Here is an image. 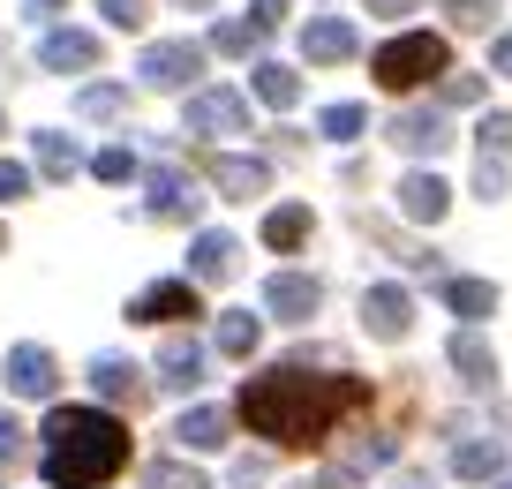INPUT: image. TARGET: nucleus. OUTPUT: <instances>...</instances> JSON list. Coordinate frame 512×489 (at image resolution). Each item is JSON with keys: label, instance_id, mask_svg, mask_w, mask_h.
<instances>
[{"label": "nucleus", "instance_id": "1", "mask_svg": "<svg viewBox=\"0 0 512 489\" xmlns=\"http://www.w3.org/2000/svg\"><path fill=\"white\" fill-rule=\"evenodd\" d=\"M362 407H369V377H347V369L309 377V362H279V369H264V377L241 384V422H249L264 444H279V452L324 444Z\"/></svg>", "mask_w": 512, "mask_h": 489}, {"label": "nucleus", "instance_id": "2", "mask_svg": "<svg viewBox=\"0 0 512 489\" xmlns=\"http://www.w3.org/2000/svg\"><path fill=\"white\" fill-rule=\"evenodd\" d=\"M46 482L53 489H98L106 474L128 467V429L98 407H53L46 414Z\"/></svg>", "mask_w": 512, "mask_h": 489}, {"label": "nucleus", "instance_id": "3", "mask_svg": "<svg viewBox=\"0 0 512 489\" xmlns=\"http://www.w3.org/2000/svg\"><path fill=\"white\" fill-rule=\"evenodd\" d=\"M369 76H377L384 91H415V83H430V76H452V53H445L437 31H407V38H392V46H377Z\"/></svg>", "mask_w": 512, "mask_h": 489}, {"label": "nucleus", "instance_id": "4", "mask_svg": "<svg viewBox=\"0 0 512 489\" xmlns=\"http://www.w3.org/2000/svg\"><path fill=\"white\" fill-rule=\"evenodd\" d=\"M136 76H144L151 91H181V83L204 76V46H196V38H159V46H144Z\"/></svg>", "mask_w": 512, "mask_h": 489}, {"label": "nucleus", "instance_id": "5", "mask_svg": "<svg viewBox=\"0 0 512 489\" xmlns=\"http://www.w3.org/2000/svg\"><path fill=\"white\" fill-rule=\"evenodd\" d=\"M181 121H189V136H249V98L241 91H196Z\"/></svg>", "mask_w": 512, "mask_h": 489}, {"label": "nucleus", "instance_id": "6", "mask_svg": "<svg viewBox=\"0 0 512 489\" xmlns=\"http://www.w3.org/2000/svg\"><path fill=\"white\" fill-rule=\"evenodd\" d=\"M136 324H189V316H204V301H196V286L189 279H159V286H144L136 294Z\"/></svg>", "mask_w": 512, "mask_h": 489}, {"label": "nucleus", "instance_id": "7", "mask_svg": "<svg viewBox=\"0 0 512 489\" xmlns=\"http://www.w3.org/2000/svg\"><path fill=\"white\" fill-rule=\"evenodd\" d=\"M407 324H415V294L407 286H369L362 294V332L369 339H407Z\"/></svg>", "mask_w": 512, "mask_h": 489}, {"label": "nucleus", "instance_id": "8", "mask_svg": "<svg viewBox=\"0 0 512 489\" xmlns=\"http://www.w3.org/2000/svg\"><path fill=\"white\" fill-rule=\"evenodd\" d=\"M384 136L400 143V151H415V158H437V151H452V128H445V113H422V106H407V113H392V128Z\"/></svg>", "mask_w": 512, "mask_h": 489}, {"label": "nucleus", "instance_id": "9", "mask_svg": "<svg viewBox=\"0 0 512 489\" xmlns=\"http://www.w3.org/2000/svg\"><path fill=\"white\" fill-rule=\"evenodd\" d=\"M317 301H324V286L309 279V271H279V279L264 286V309H272L279 324H309V316H317Z\"/></svg>", "mask_w": 512, "mask_h": 489}, {"label": "nucleus", "instance_id": "10", "mask_svg": "<svg viewBox=\"0 0 512 489\" xmlns=\"http://www.w3.org/2000/svg\"><path fill=\"white\" fill-rule=\"evenodd\" d=\"M211 189L234 196V204H249V196L272 189V166H264V158H241V151H219L211 158Z\"/></svg>", "mask_w": 512, "mask_h": 489}, {"label": "nucleus", "instance_id": "11", "mask_svg": "<svg viewBox=\"0 0 512 489\" xmlns=\"http://www.w3.org/2000/svg\"><path fill=\"white\" fill-rule=\"evenodd\" d=\"M91 392L113 399V407H144L151 384H144V369H136V362H121V354H98V362H91Z\"/></svg>", "mask_w": 512, "mask_h": 489}, {"label": "nucleus", "instance_id": "12", "mask_svg": "<svg viewBox=\"0 0 512 489\" xmlns=\"http://www.w3.org/2000/svg\"><path fill=\"white\" fill-rule=\"evenodd\" d=\"M159 384H166V392H196V384H204V347H196L189 332H166V347H159Z\"/></svg>", "mask_w": 512, "mask_h": 489}, {"label": "nucleus", "instance_id": "13", "mask_svg": "<svg viewBox=\"0 0 512 489\" xmlns=\"http://www.w3.org/2000/svg\"><path fill=\"white\" fill-rule=\"evenodd\" d=\"M354 46H362V38H354V23H347V16H317V23L302 31V53H309L317 68H339V61H354Z\"/></svg>", "mask_w": 512, "mask_h": 489}, {"label": "nucleus", "instance_id": "14", "mask_svg": "<svg viewBox=\"0 0 512 489\" xmlns=\"http://www.w3.org/2000/svg\"><path fill=\"white\" fill-rule=\"evenodd\" d=\"M196 181L181 166H151V219H196Z\"/></svg>", "mask_w": 512, "mask_h": 489}, {"label": "nucleus", "instance_id": "15", "mask_svg": "<svg viewBox=\"0 0 512 489\" xmlns=\"http://www.w3.org/2000/svg\"><path fill=\"white\" fill-rule=\"evenodd\" d=\"M53 384H61V369H53V354H46V347H16V354H8V392H23V399H53Z\"/></svg>", "mask_w": 512, "mask_h": 489}, {"label": "nucleus", "instance_id": "16", "mask_svg": "<svg viewBox=\"0 0 512 489\" xmlns=\"http://www.w3.org/2000/svg\"><path fill=\"white\" fill-rule=\"evenodd\" d=\"M38 68L68 76V68H98V38L91 31H46L38 38Z\"/></svg>", "mask_w": 512, "mask_h": 489}, {"label": "nucleus", "instance_id": "17", "mask_svg": "<svg viewBox=\"0 0 512 489\" xmlns=\"http://www.w3.org/2000/svg\"><path fill=\"white\" fill-rule=\"evenodd\" d=\"M234 256H241V241H234V234H196V249H189V286H219V279H234Z\"/></svg>", "mask_w": 512, "mask_h": 489}, {"label": "nucleus", "instance_id": "18", "mask_svg": "<svg viewBox=\"0 0 512 489\" xmlns=\"http://www.w3.org/2000/svg\"><path fill=\"white\" fill-rule=\"evenodd\" d=\"M452 211V189L437 174H407L400 181V219H415V226H437Z\"/></svg>", "mask_w": 512, "mask_h": 489}, {"label": "nucleus", "instance_id": "19", "mask_svg": "<svg viewBox=\"0 0 512 489\" xmlns=\"http://www.w3.org/2000/svg\"><path fill=\"white\" fill-rule=\"evenodd\" d=\"M174 437H181V452H219V444L234 437V414L226 407H189L174 422Z\"/></svg>", "mask_w": 512, "mask_h": 489}, {"label": "nucleus", "instance_id": "20", "mask_svg": "<svg viewBox=\"0 0 512 489\" xmlns=\"http://www.w3.org/2000/svg\"><path fill=\"white\" fill-rule=\"evenodd\" d=\"M452 474H460V482H497V474H505V444L497 437H467L460 452H452Z\"/></svg>", "mask_w": 512, "mask_h": 489}, {"label": "nucleus", "instance_id": "21", "mask_svg": "<svg viewBox=\"0 0 512 489\" xmlns=\"http://www.w3.org/2000/svg\"><path fill=\"white\" fill-rule=\"evenodd\" d=\"M211 339H219V354H226V362H249V354H256V339H264V316H249V309H226Z\"/></svg>", "mask_w": 512, "mask_h": 489}, {"label": "nucleus", "instance_id": "22", "mask_svg": "<svg viewBox=\"0 0 512 489\" xmlns=\"http://www.w3.org/2000/svg\"><path fill=\"white\" fill-rule=\"evenodd\" d=\"M445 309L467 316V324H482V316H497V286L490 279H445Z\"/></svg>", "mask_w": 512, "mask_h": 489}, {"label": "nucleus", "instance_id": "23", "mask_svg": "<svg viewBox=\"0 0 512 489\" xmlns=\"http://www.w3.org/2000/svg\"><path fill=\"white\" fill-rule=\"evenodd\" d=\"M452 369H460V384H490V377H497L490 339H482V332H460V339H452Z\"/></svg>", "mask_w": 512, "mask_h": 489}, {"label": "nucleus", "instance_id": "24", "mask_svg": "<svg viewBox=\"0 0 512 489\" xmlns=\"http://www.w3.org/2000/svg\"><path fill=\"white\" fill-rule=\"evenodd\" d=\"M76 166H83V151H76V143H68L61 128H38V174H46V181H68Z\"/></svg>", "mask_w": 512, "mask_h": 489}, {"label": "nucleus", "instance_id": "25", "mask_svg": "<svg viewBox=\"0 0 512 489\" xmlns=\"http://www.w3.org/2000/svg\"><path fill=\"white\" fill-rule=\"evenodd\" d=\"M309 226H317V219H309V204H279L272 219H264V241H272V249H302Z\"/></svg>", "mask_w": 512, "mask_h": 489}, {"label": "nucleus", "instance_id": "26", "mask_svg": "<svg viewBox=\"0 0 512 489\" xmlns=\"http://www.w3.org/2000/svg\"><path fill=\"white\" fill-rule=\"evenodd\" d=\"M256 98H264V106H294V98H302V76L279 68V61H256Z\"/></svg>", "mask_w": 512, "mask_h": 489}, {"label": "nucleus", "instance_id": "27", "mask_svg": "<svg viewBox=\"0 0 512 489\" xmlns=\"http://www.w3.org/2000/svg\"><path fill=\"white\" fill-rule=\"evenodd\" d=\"M76 113H83V121H121V113H128V91H121V83H91V91L76 98Z\"/></svg>", "mask_w": 512, "mask_h": 489}, {"label": "nucleus", "instance_id": "28", "mask_svg": "<svg viewBox=\"0 0 512 489\" xmlns=\"http://www.w3.org/2000/svg\"><path fill=\"white\" fill-rule=\"evenodd\" d=\"M144 489H211L196 467H181V459H151L144 467Z\"/></svg>", "mask_w": 512, "mask_h": 489}, {"label": "nucleus", "instance_id": "29", "mask_svg": "<svg viewBox=\"0 0 512 489\" xmlns=\"http://www.w3.org/2000/svg\"><path fill=\"white\" fill-rule=\"evenodd\" d=\"M317 128H324L332 143H354V136L369 128V113H362V106H324V113H317Z\"/></svg>", "mask_w": 512, "mask_h": 489}, {"label": "nucleus", "instance_id": "30", "mask_svg": "<svg viewBox=\"0 0 512 489\" xmlns=\"http://www.w3.org/2000/svg\"><path fill=\"white\" fill-rule=\"evenodd\" d=\"M437 8H445V16L460 23V31H490V16H505L497 0H437Z\"/></svg>", "mask_w": 512, "mask_h": 489}, {"label": "nucleus", "instance_id": "31", "mask_svg": "<svg viewBox=\"0 0 512 489\" xmlns=\"http://www.w3.org/2000/svg\"><path fill=\"white\" fill-rule=\"evenodd\" d=\"M475 143H482V158H512V113H482Z\"/></svg>", "mask_w": 512, "mask_h": 489}, {"label": "nucleus", "instance_id": "32", "mask_svg": "<svg viewBox=\"0 0 512 489\" xmlns=\"http://www.w3.org/2000/svg\"><path fill=\"white\" fill-rule=\"evenodd\" d=\"M91 174L98 181H128V174H136V151H128V143H106V151L91 158Z\"/></svg>", "mask_w": 512, "mask_h": 489}, {"label": "nucleus", "instance_id": "33", "mask_svg": "<svg viewBox=\"0 0 512 489\" xmlns=\"http://www.w3.org/2000/svg\"><path fill=\"white\" fill-rule=\"evenodd\" d=\"M211 46H219V53H256V46H264V31H256V23H219Z\"/></svg>", "mask_w": 512, "mask_h": 489}, {"label": "nucleus", "instance_id": "34", "mask_svg": "<svg viewBox=\"0 0 512 489\" xmlns=\"http://www.w3.org/2000/svg\"><path fill=\"white\" fill-rule=\"evenodd\" d=\"M475 196H482V204L505 196V158H475Z\"/></svg>", "mask_w": 512, "mask_h": 489}, {"label": "nucleus", "instance_id": "35", "mask_svg": "<svg viewBox=\"0 0 512 489\" xmlns=\"http://www.w3.org/2000/svg\"><path fill=\"white\" fill-rule=\"evenodd\" d=\"M98 16H106L113 31H144V0H98Z\"/></svg>", "mask_w": 512, "mask_h": 489}, {"label": "nucleus", "instance_id": "36", "mask_svg": "<svg viewBox=\"0 0 512 489\" xmlns=\"http://www.w3.org/2000/svg\"><path fill=\"white\" fill-rule=\"evenodd\" d=\"M16 196H31V174H23L16 158H0V204H16Z\"/></svg>", "mask_w": 512, "mask_h": 489}, {"label": "nucleus", "instance_id": "37", "mask_svg": "<svg viewBox=\"0 0 512 489\" xmlns=\"http://www.w3.org/2000/svg\"><path fill=\"white\" fill-rule=\"evenodd\" d=\"M482 91H490L482 76H445V106H475Z\"/></svg>", "mask_w": 512, "mask_h": 489}, {"label": "nucleus", "instance_id": "38", "mask_svg": "<svg viewBox=\"0 0 512 489\" xmlns=\"http://www.w3.org/2000/svg\"><path fill=\"white\" fill-rule=\"evenodd\" d=\"M249 23L256 31H279V23H287V0H249Z\"/></svg>", "mask_w": 512, "mask_h": 489}, {"label": "nucleus", "instance_id": "39", "mask_svg": "<svg viewBox=\"0 0 512 489\" xmlns=\"http://www.w3.org/2000/svg\"><path fill=\"white\" fill-rule=\"evenodd\" d=\"M482 76H512V31L490 46V68H482Z\"/></svg>", "mask_w": 512, "mask_h": 489}, {"label": "nucleus", "instance_id": "40", "mask_svg": "<svg viewBox=\"0 0 512 489\" xmlns=\"http://www.w3.org/2000/svg\"><path fill=\"white\" fill-rule=\"evenodd\" d=\"M16 444H23V429H16V414H0V459H16Z\"/></svg>", "mask_w": 512, "mask_h": 489}, {"label": "nucleus", "instance_id": "41", "mask_svg": "<svg viewBox=\"0 0 512 489\" xmlns=\"http://www.w3.org/2000/svg\"><path fill=\"white\" fill-rule=\"evenodd\" d=\"M422 0H369V16H415Z\"/></svg>", "mask_w": 512, "mask_h": 489}, {"label": "nucleus", "instance_id": "42", "mask_svg": "<svg viewBox=\"0 0 512 489\" xmlns=\"http://www.w3.org/2000/svg\"><path fill=\"white\" fill-rule=\"evenodd\" d=\"M31 8H38V16H53V8H61V0H31Z\"/></svg>", "mask_w": 512, "mask_h": 489}, {"label": "nucleus", "instance_id": "43", "mask_svg": "<svg viewBox=\"0 0 512 489\" xmlns=\"http://www.w3.org/2000/svg\"><path fill=\"white\" fill-rule=\"evenodd\" d=\"M174 8H211V0H174Z\"/></svg>", "mask_w": 512, "mask_h": 489}, {"label": "nucleus", "instance_id": "44", "mask_svg": "<svg viewBox=\"0 0 512 489\" xmlns=\"http://www.w3.org/2000/svg\"><path fill=\"white\" fill-rule=\"evenodd\" d=\"M497 489H512V482H497Z\"/></svg>", "mask_w": 512, "mask_h": 489}, {"label": "nucleus", "instance_id": "45", "mask_svg": "<svg viewBox=\"0 0 512 489\" xmlns=\"http://www.w3.org/2000/svg\"><path fill=\"white\" fill-rule=\"evenodd\" d=\"M294 489H309V482H294Z\"/></svg>", "mask_w": 512, "mask_h": 489}, {"label": "nucleus", "instance_id": "46", "mask_svg": "<svg viewBox=\"0 0 512 489\" xmlns=\"http://www.w3.org/2000/svg\"><path fill=\"white\" fill-rule=\"evenodd\" d=\"M0 241H8V234H0Z\"/></svg>", "mask_w": 512, "mask_h": 489}]
</instances>
